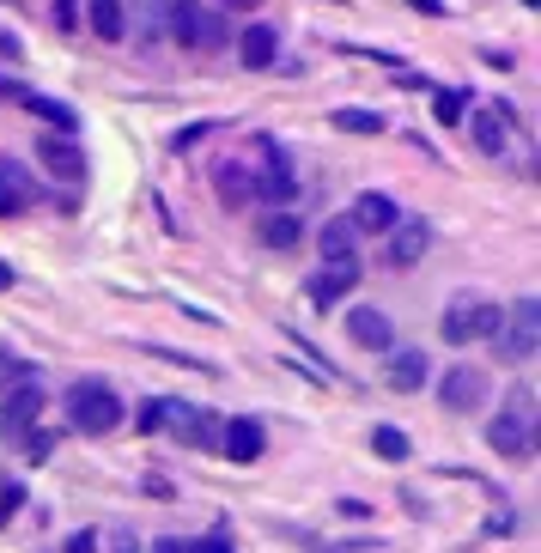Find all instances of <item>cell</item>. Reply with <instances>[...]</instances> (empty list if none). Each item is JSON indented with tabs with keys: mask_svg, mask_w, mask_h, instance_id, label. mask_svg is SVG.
I'll list each match as a JSON object with an SVG mask.
<instances>
[{
	"mask_svg": "<svg viewBox=\"0 0 541 553\" xmlns=\"http://www.w3.org/2000/svg\"><path fill=\"white\" fill-rule=\"evenodd\" d=\"M61 408H67V426L80 432V438H110V432L128 420L116 383H104V377H80V383H67Z\"/></svg>",
	"mask_w": 541,
	"mask_h": 553,
	"instance_id": "1",
	"label": "cell"
},
{
	"mask_svg": "<svg viewBox=\"0 0 541 553\" xmlns=\"http://www.w3.org/2000/svg\"><path fill=\"white\" fill-rule=\"evenodd\" d=\"M535 438H541V426H535V389L529 383H511L505 389V408L487 420V444L505 462H529L535 456Z\"/></svg>",
	"mask_w": 541,
	"mask_h": 553,
	"instance_id": "2",
	"label": "cell"
},
{
	"mask_svg": "<svg viewBox=\"0 0 541 553\" xmlns=\"http://www.w3.org/2000/svg\"><path fill=\"white\" fill-rule=\"evenodd\" d=\"M499 323H505V304H493L481 292H456L438 316V335H444V347H475V341H493Z\"/></svg>",
	"mask_w": 541,
	"mask_h": 553,
	"instance_id": "3",
	"label": "cell"
},
{
	"mask_svg": "<svg viewBox=\"0 0 541 553\" xmlns=\"http://www.w3.org/2000/svg\"><path fill=\"white\" fill-rule=\"evenodd\" d=\"M250 189H256V201H268V207H292V201H298V165H292V152H286L274 134H256Z\"/></svg>",
	"mask_w": 541,
	"mask_h": 553,
	"instance_id": "4",
	"label": "cell"
},
{
	"mask_svg": "<svg viewBox=\"0 0 541 553\" xmlns=\"http://www.w3.org/2000/svg\"><path fill=\"white\" fill-rule=\"evenodd\" d=\"M487 347H493L505 365H529V359L541 353V298H535V292L505 310V323H499V335H493Z\"/></svg>",
	"mask_w": 541,
	"mask_h": 553,
	"instance_id": "5",
	"label": "cell"
},
{
	"mask_svg": "<svg viewBox=\"0 0 541 553\" xmlns=\"http://www.w3.org/2000/svg\"><path fill=\"white\" fill-rule=\"evenodd\" d=\"M165 19H171V37H177L183 49H219V43L231 37V31H225V13H219V7H201V0H171Z\"/></svg>",
	"mask_w": 541,
	"mask_h": 553,
	"instance_id": "6",
	"label": "cell"
},
{
	"mask_svg": "<svg viewBox=\"0 0 541 553\" xmlns=\"http://www.w3.org/2000/svg\"><path fill=\"white\" fill-rule=\"evenodd\" d=\"M426 250H432V219H420V213H402L390 231H383V268H390V274L420 268Z\"/></svg>",
	"mask_w": 541,
	"mask_h": 553,
	"instance_id": "7",
	"label": "cell"
},
{
	"mask_svg": "<svg viewBox=\"0 0 541 553\" xmlns=\"http://www.w3.org/2000/svg\"><path fill=\"white\" fill-rule=\"evenodd\" d=\"M487 371L481 365H450L444 371V383H438V408L444 414H481L487 408Z\"/></svg>",
	"mask_w": 541,
	"mask_h": 553,
	"instance_id": "8",
	"label": "cell"
},
{
	"mask_svg": "<svg viewBox=\"0 0 541 553\" xmlns=\"http://www.w3.org/2000/svg\"><path fill=\"white\" fill-rule=\"evenodd\" d=\"M219 414H207V408H195V402H177L171 395V420H165V432L177 438V444H189V450H219Z\"/></svg>",
	"mask_w": 541,
	"mask_h": 553,
	"instance_id": "9",
	"label": "cell"
},
{
	"mask_svg": "<svg viewBox=\"0 0 541 553\" xmlns=\"http://www.w3.org/2000/svg\"><path fill=\"white\" fill-rule=\"evenodd\" d=\"M347 341L365 347V353H390V347H396L390 310H377V304H347Z\"/></svg>",
	"mask_w": 541,
	"mask_h": 553,
	"instance_id": "10",
	"label": "cell"
},
{
	"mask_svg": "<svg viewBox=\"0 0 541 553\" xmlns=\"http://www.w3.org/2000/svg\"><path fill=\"white\" fill-rule=\"evenodd\" d=\"M353 286H359V256H353V262H323L311 280H304V298H311L317 310H335Z\"/></svg>",
	"mask_w": 541,
	"mask_h": 553,
	"instance_id": "11",
	"label": "cell"
},
{
	"mask_svg": "<svg viewBox=\"0 0 541 553\" xmlns=\"http://www.w3.org/2000/svg\"><path fill=\"white\" fill-rule=\"evenodd\" d=\"M0 98H7V104H19V110H31V116H43V122H55L61 134H73V128H80V116H73L61 98H43V92L19 86V79H7V73H0Z\"/></svg>",
	"mask_w": 541,
	"mask_h": 553,
	"instance_id": "12",
	"label": "cell"
},
{
	"mask_svg": "<svg viewBox=\"0 0 541 553\" xmlns=\"http://www.w3.org/2000/svg\"><path fill=\"white\" fill-rule=\"evenodd\" d=\"M37 165L61 183H86V152L73 146V134H43L37 140Z\"/></svg>",
	"mask_w": 541,
	"mask_h": 553,
	"instance_id": "13",
	"label": "cell"
},
{
	"mask_svg": "<svg viewBox=\"0 0 541 553\" xmlns=\"http://www.w3.org/2000/svg\"><path fill=\"white\" fill-rule=\"evenodd\" d=\"M262 450H268V426H262V420L238 414V420L219 426V456H225V462H256Z\"/></svg>",
	"mask_w": 541,
	"mask_h": 553,
	"instance_id": "14",
	"label": "cell"
},
{
	"mask_svg": "<svg viewBox=\"0 0 541 553\" xmlns=\"http://www.w3.org/2000/svg\"><path fill=\"white\" fill-rule=\"evenodd\" d=\"M402 219V207H396V195H383V189H365V195H353V207H347V225L353 231H371V237H383Z\"/></svg>",
	"mask_w": 541,
	"mask_h": 553,
	"instance_id": "15",
	"label": "cell"
},
{
	"mask_svg": "<svg viewBox=\"0 0 541 553\" xmlns=\"http://www.w3.org/2000/svg\"><path fill=\"white\" fill-rule=\"evenodd\" d=\"M383 383H390L396 395H414L432 383V359L420 347H390V365H383Z\"/></svg>",
	"mask_w": 541,
	"mask_h": 553,
	"instance_id": "16",
	"label": "cell"
},
{
	"mask_svg": "<svg viewBox=\"0 0 541 553\" xmlns=\"http://www.w3.org/2000/svg\"><path fill=\"white\" fill-rule=\"evenodd\" d=\"M43 402H49V395H43V383H37V377H25V383L7 395V402H0V432H25V426H37Z\"/></svg>",
	"mask_w": 541,
	"mask_h": 553,
	"instance_id": "17",
	"label": "cell"
},
{
	"mask_svg": "<svg viewBox=\"0 0 541 553\" xmlns=\"http://www.w3.org/2000/svg\"><path fill=\"white\" fill-rule=\"evenodd\" d=\"M511 128H517V110H511V104H493V110H481V116H475V146H481L487 158H505Z\"/></svg>",
	"mask_w": 541,
	"mask_h": 553,
	"instance_id": "18",
	"label": "cell"
},
{
	"mask_svg": "<svg viewBox=\"0 0 541 553\" xmlns=\"http://www.w3.org/2000/svg\"><path fill=\"white\" fill-rule=\"evenodd\" d=\"M80 25H86L98 43H122V37H128V7H122V0H86V7H80Z\"/></svg>",
	"mask_w": 541,
	"mask_h": 553,
	"instance_id": "19",
	"label": "cell"
},
{
	"mask_svg": "<svg viewBox=\"0 0 541 553\" xmlns=\"http://www.w3.org/2000/svg\"><path fill=\"white\" fill-rule=\"evenodd\" d=\"M238 61H244L250 73L280 67V31H274V25H250V31L238 37Z\"/></svg>",
	"mask_w": 541,
	"mask_h": 553,
	"instance_id": "20",
	"label": "cell"
},
{
	"mask_svg": "<svg viewBox=\"0 0 541 553\" xmlns=\"http://www.w3.org/2000/svg\"><path fill=\"white\" fill-rule=\"evenodd\" d=\"M213 189H219V201H225L231 213L256 201V189H250V165H244V158H225V165H213Z\"/></svg>",
	"mask_w": 541,
	"mask_h": 553,
	"instance_id": "21",
	"label": "cell"
},
{
	"mask_svg": "<svg viewBox=\"0 0 541 553\" xmlns=\"http://www.w3.org/2000/svg\"><path fill=\"white\" fill-rule=\"evenodd\" d=\"M256 237H262L268 250H298V244H304V219H298L292 207H274V213L256 225Z\"/></svg>",
	"mask_w": 541,
	"mask_h": 553,
	"instance_id": "22",
	"label": "cell"
},
{
	"mask_svg": "<svg viewBox=\"0 0 541 553\" xmlns=\"http://www.w3.org/2000/svg\"><path fill=\"white\" fill-rule=\"evenodd\" d=\"M317 250H323V262H353V256H359V231L347 225V213H335V219L317 231Z\"/></svg>",
	"mask_w": 541,
	"mask_h": 553,
	"instance_id": "23",
	"label": "cell"
},
{
	"mask_svg": "<svg viewBox=\"0 0 541 553\" xmlns=\"http://www.w3.org/2000/svg\"><path fill=\"white\" fill-rule=\"evenodd\" d=\"M371 456H383V462H408V456H414V438H408L402 426H371Z\"/></svg>",
	"mask_w": 541,
	"mask_h": 553,
	"instance_id": "24",
	"label": "cell"
},
{
	"mask_svg": "<svg viewBox=\"0 0 541 553\" xmlns=\"http://www.w3.org/2000/svg\"><path fill=\"white\" fill-rule=\"evenodd\" d=\"M165 420H171V395H146V402L134 408V426H140L146 438H159V432H165Z\"/></svg>",
	"mask_w": 541,
	"mask_h": 553,
	"instance_id": "25",
	"label": "cell"
},
{
	"mask_svg": "<svg viewBox=\"0 0 541 553\" xmlns=\"http://www.w3.org/2000/svg\"><path fill=\"white\" fill-rule=\"evenodd\" d=\"M462 110H469V92H456V86H438V92H432V116H438L444 128H456Z\"/></svg>",
	"mask_w": 541,
	"mask_h": 553,
	"instance_id": "26",
	"label": "cell"
},
{
	"mask_svg": "<svg viewBox=\"0 0 541 553\" xmlns=\"http://www.w3.org/2000/svg\"><path fill=\"white\" fill-rule=\"evenodd\" d=\"M329 122H335L341 134H383V128H390V122H383L377 110H335Z\"/></svg>",
	"mask_w": 541,
	"mask_h": 553,
	"instance_id": "27",
	"label": "cell"
},
{
	"mask_svg": "<svg viewBox=\"0 0 541 553\" xmlns=\"http://www.w3.org/2000/svg\"><path fill=\"white\" fill-rule=\"evenodd\" d=\"M0 183H7V195H13L19 207H31V201H37V183L25 177V165H13V158H0Z\"/></svg>",
	"mask_w": 541,
	"mask_h": 553,
	"instance_id": "28",
	"label": "cell"
},
{
	"mask_svg": "<svg viewBox=\"0 0 541 553\" xmlns=\"http://www.w3.org/2000/svg\"><path fill=\"white\" fill-rule=\"evenodd\" d=\"M55 444H61V438H55L49 426H25V456H31V462H49Z\"/></svg>",
	"mask_w": 541,
	"mask_h": 553,
	"instance_id": "29",
	"label": "cell"
},
{
	"mask_svg": "<svg viewBox=\"0 0 541 553\" xmlns=\"http://www.w3.org/2000/svg\"><path fill=\"white\" fill-rule=\"evenodd\" d=\"M183 553H238V547H231V535H225V529H207V535H201V541H189Z\"/></svg>",
	"mask_w": 541,
	"mask_h": 553,
	"instance_id": "30",
	"label": "cell"
},
{
	"mask_svg": "<svg viewBox=\"0 0 541 553\" xmlns=\"http://www.w3.org/2000/svg\"><path fill=\"white\" fill-rule=\"evenodd\" d=\"M25 511V487L19 481H7V487H0V523H13Z\"/></svg>",
	"mask_w": 541,
	"mask_h": 553,
	"instance_id": "31",
	"label": "cell"
},
{
	"mask_svg": "<svg viewBox=\"0 0 541 553\" xmlns=\"http://www.w3.org/2000/svg\"><path fill=\"white\" fill-rule=\"evenodd\" d=\"M49 7H55V31H73V25H80V0H49Z\"/></svg>",
	"mask_w": 541,
	"mask_h": 553,
	"instance_id": "32",
	"label": "cell"
},
{
	"mask_svg": "<svg viewBox=\"0 0 541 553\" xmlns=\"http://www.w3.org/2000/svg\"><path fill=\"white\" fill-rule=\"evenodd\" d=\"M67 553H98V529H73L67 535Z\"/></svg>",
	"mask_w": 541,
	"mask_h": 553,
	"instance_id": "33",
	"label": "cell"
},
{
	"mask_svg": "<svg viewBox=\"0 0 541 553\" xmlns=\"http://www.w3.org/2000/svg\"><path fill=\"white\" fill-rule=\"evenodd\" d=\"M317 553H383V541H341V547H317Z\"/></svg>",
	"mask_w": 541,
	"mask_h": 553,
	"instance_id": "34",
	"label": "cell"
},
{
	"mask_svg": "<svg viewBox=\"0 0 541 553\" xmlns=\"http://www.w3.org/2000/svg\"><path fill=\"white\" fill-rule=\"evenodd\" d=\"M110 553H146V547H140V535H128V529H116V535H110Z\"/></svg>",
	"mask_w": 541,
	"mask_h": 553,
	"instance_id": "35",
	"label": "cell"
},
{
	"mask_svg": "<svg viewBox=\"0 0 541 553\" xmlns=\"http://www.w3.org/2000/svg\"><path fill=\"white\" fill-rule=\"evenodd\" d=\"M262 0H219V13H256Z\"/></svg>",
	"mask_w": 541,
	"mask_h": 553,
	"instance_id": "36",
	"label": "cell"
},
{
	"mask_svg": "<svg viewBox=\"0 0 541 553\" xmlns=\"http://www.w3.org/2000/svg\"><path fill=\"white\" fill-rule=\"evenodd\" d=\"M13 213H25V207H19V201L7 195V183H0V219H13Z\"/></svg>",
	"mask_w": 541,
	"mask_h": 553,
	"instance_id": "37",
	"label": "cell"
},
{
	"mask_svg": "<svg viewBox=\"0 0 541 553\" xmlns=\"http://www.w3.org/2000/svg\"><path fill=\"white\" fill-rule=\"evenodd\" d=\"M414 13H426V19H438V13H444V0H414Z\"/></svg>",
	"mask_w": 541,
	"mask_h": 553,
	"instance_id": "38",
	"label": "cell"
},
{
	"mask_svg": "<svg viewBox=\"0 0 541 553\" xmlns=\"http://www.w3.org/2000/svg\"><path fill=\"white\" fill-rule=\"evenodd\" d=\"M13 280H19V274H13V268H7V262H0V292H7V286H13Z\"/></svg>",
	"mask_w": 541,
	"mask_h": 553,
	"instance_id": "39",
	"label": "cell"
},
{
	"mask_svg": "<svg viewBox=\"0 0 541 553\" xmlns=\"http://www.w3.org/2000/svg\"><path fill=\"white\" fill-rule=\"evenodd\" d=\"M152 553H183V547H177V541H159V547H152Z\"/></svg>",
	"mask_w": 541,
	"mask_h": 553,
	"instance_id": "40",
	"label": "cell"
},
{
	"mask_svg": "<svg viewBox=\"0 0 541 553\" xmlns=\"http://www.w3.org/2000/svg\"><path fill=\"white\" fill-rule=\"evenodd\" d=\"M0 365H7V353H0Z\"/></svg>",
	"mask_w": 541,
	"mask_h": 553,
	"instance_id": "41",
	"label": "cell"
},
{
	"mask_svg": "<svg viewBox=\"0 0 541 553\" xmlns=\"http://www.w3.org/2000/svg\"><path fill=\"white\" fill-rule=\"evenodd\" d=\"M0 438H7V432H0Z\"/></svg>",
	"mask_w": 541,
	"mask_h": 553,
	"instance_id": "42",
	"label": "cell"
}]
</instances>
